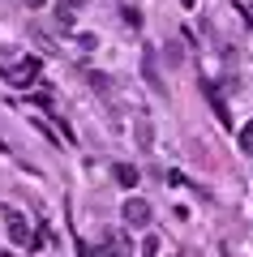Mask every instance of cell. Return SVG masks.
<instances>
[{"instance_id":"obj_1","label":"cell","mask_w":253,"mask_h":257,"mask_svg":"<svg viewBox=\"0 0 253 257\" xmlns=\"http://www.w3.org/2000/svg\"><path fill=\"white\" fill-rule=\"evenodd\" d=\"M120 219H125L129 227H146V223H150V202H146V197H129V202L120 206Z\"/></svg>"},{"instance_id":"obj_2","label":"cell","mask_w":253,"mask_h":257,"mask_svg":"<svg viewBox=\"0 0 253 257\" xmlns=\"http://www.w3.org/2000/svg\"><path fill=\"white\" fill-rule=\"evenodd\" d=\"M5 227H9V240H13V244H30V240H35L30 219H26L22 210H9V214H5Z\"/></svg>"},{"instance_id":"obj_3","label":"cell","mask_w":253,"mask_h":257,"mask_svg":"<svg viewBox=\"0 0 253 257\" xmlns=\"http://www.w3.org/2000/svg\"><path fill=\"white\" fill-rule=\"evenodd\" d=\"M112 176H116L120 189H133V184H137V167L133 163H116V167H112Z\"/></svg>"},{"instance_id":"obj_4","label":"cell","mask_w":253,"mask_h":257,"mask_svg":"<svg viewBox=\"0 0 253 257\" xmlns=\"http://www.w3.org/2000/svg\"><path fill=\"white\" fill-rule=\"evenodd\" d=\"M81 5H86V0H60V5H56V22H60V26L69 30V22H73V13H77Z\"/></svg>"},{"instance_id":"obj_5","label":"cell","mask_w":253,"mask_h":257,"mask_svg":"<svg viewBox=\"0 0 253 257\" xmlns=\"http://www.w3.org/2000/svg\"><path fill=\"white\" fill-rule=\"evenodd\" d=\"M133 138H137V146H142V150H150V142H154V128H150V120H142V124L133 128Z\"/></svg>"},{"instance_id":"obj_6","label":"cell","mask_w":253,"mask_h":257,"mask_svg":"<svg viewBox=\"0 0 253 257\" xmlns=\"http://www.w3.org/2000/svg\"><path fill=\"white\" fill-rule=\"evenodd\" d=\"M35 69H39V60H26V64H18V69H13V82H18V86H26L30 77H35Z\"/></svg>"},{"instance_id":"obj_7","label":"cell","mask_w":253,"mask_h":257,"mask_svg":"<svg viewBox=\"0 0 253 257\" xmlns=\"http://www.w3.org/2000/svg\"><path fill=\"white\" fill-rule=\"evenodd\" d=\"M86 82H91V86H95V90H99V94H108L112 86H116V82H112L108 73H86Z\"/></svg>"},{"instance_id":"obj_8","label":"cell","mask_w":253,"mask_h":257,"mask_svg":"<svg viewBox=\"0 0 253 257\" xmlns=\"http://www.w3.org/2000/svg\"><path fill=\"white\" fill-rule=\"evenodd\" d=\"M142 253H146V257H154V253H159V236H146V244H142Z\"/></svg>"},{"instance_id":"obj_9","label":"cell","mask_w":253,"mask_h":257,"mask_svg":"<svg viewBox=\"0 0 253 257\" xmlns=\"http://www.w3.org/2000/svg\"><path fill=\"white\" fill-rule=\"evenodd\" d=\"M240 142H244V150H253V120H249V128H244V138H240Z\"/></svg>"},{"instance_id":"obj_10","label":"cell","mask_w":253,"mask_h":257,"mask_svg":"<svg viewBox=\"0 0 253 257\" xmlns=\"http://www.w3.org/2000/svg\"><path fill=\"white\" fill-rule=\"evenodd\" d=\"M181 5H185V9H193V5H198V0H181Z\"/></svg>"},{"instance_id":"obj_11","label":"cell","mask_w":253,"mask_h":257,"mask_svg":"<svg viewBox=\"0 0 253 257\" xmlns=\"http://www.w3.org/2000/svg\"><path fill=\"white\" fill-rule=\"evenodd\" d=\"M0 257H13V253H0Z\"/></svg>"}]
</instances>
